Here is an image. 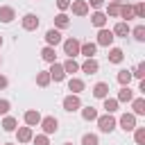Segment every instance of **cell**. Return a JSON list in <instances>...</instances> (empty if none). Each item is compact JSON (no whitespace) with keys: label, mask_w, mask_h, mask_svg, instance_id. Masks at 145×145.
<instances>
[{"label":"cell","mask_w":145,"mask_h":145,"mask_svg":"<svg viewBox=\"0 0 145 145\" xmlns=\"http://www.w3.org/2000/svg\"><path fill=\"white\" fill-rule=\"evenodd\" d=\"M95 120H97V127H100V131H104V134H111V131L116 129V118H113L111 113L97 116Z\"/></svg>","instance_id":"cell-1"},{"label":"cell","mask_w":145,"mask_h":145,"mask_svg":"<svg viewBox=\"0 0 145 145\" xmlns=\"http://www.w3.org/2000/svg\"><path fill=\"white\" fill-rule=\"evenodd\" d=\"M79 45H82V43H79L77 39H72V36H70V39H66V41H63V52H66L70 59H75V57L79 54Z\"/></svg>","instance_id":"cell-2"},{"label":"cell","mask_w":145,"mask_h":145,"mask_svg":"<svg viewBox=\"0 0 145 145\" xmlns=\"http://www.w3.org/2000/svg\"><path fill=\"white\" fill-rule=\"evenodd\" d=\"M63 109H66L68 113H72V111H77V109H82V100H79V95H75V93L66 95V97H63Z\"/></svg>","instance_id":"cell-3"},{"label":"cell","mask_w":145,"mask_h":145,"mask_svg":"<svg viewBox=\"0 0 145 145\" xmlns=\"http://www.w3.org/2000/svg\"><path fill=\"white\" fill-rule=\"evenodd\" d=\"M41 127H43V134H54L57 129H59V120L54 118V116H48V118H41V122H39Z\"/></svg>","instance_id":"cell-4"},{"label":"cell","mask_w":145,"mask_h":145,"mask_svg":"<svg viewBox=\"0 0 145 145\" xmlns=\"http://www.w3.org/2000/svg\"><path fill=\"white\" fill-rule=\"evenodd\" d=\"M39 16L36 14H25L23 16V20H20V25H23V29H27V32H34L36 27H39Z\"/></svg>","instance_id":"cell-5"},{"label":"cell","mask_w":145,"mask_h":145,"mask_svg":"<svg viewBox=\"0 0 145 145\" xmlns=\"http://www.w3.org/2000/svg\"><path fill=\"white\" fill-rule=\"evenodd\" d=\"M113 32L111 29H104V27H100V32H97V45H104V48H109L111 43H113Z\"/></svg>","instance_id":"cell-6"},{"label":"cell","mask_w":145,"mask_h":145,"mask_svg":"<svg viewBox=\"0 0 145 145\" xmlns=\"http://www.w3.org/2000/svg\"><path fill=\"white\" fill-rule=\"evenodd\" d=\"M50 79H54V82H63L66 79V70H63V66L61 63H57V61H52V66H50Z\"/></svg>","instance_id":"cell-7"},{"label":"cell","mask_w":145,"mask_h":145,"mask_svg":"<svg viewBox=\"0 0 145 145\" xmlns=\"http://www.w3.org/2000/svg\"><path fill=\"white\" fill-rule=\"evenodd\" d=\"M120 127L125 131H134L136 129V116L134 113H122L120 116Z\"/></svg>","instance_id":"cell-8"},{"label":"cell","mask_w":145,"mask_h":145,"mask_svg":"<svg viewBox=\"0 0 145 145\" xmlns=\"http://www.w3.org/2000/svg\"><path fill=\"white\" fill-rule=\"evenodd\" d=\"M23 118H25V125H27V127H36V125L41 122V113H39L36 109L25 111V116H23Z\"/></svg>","instance_id":"cell-9"},{"label":"cell","mask_w":145,"mask_h":145,"mask_svg":"<svg viewBox=\"0 0 145 145\" xmlns=\"http://www.w3.org/2000/svg\"><path fill=\"white\" fill-rule=\"evenodd\" d=\"M70 7H72L75 16H86L88 14V2L86 0H75V2H70Z\"/></svg>","instance_id":"cell-10"},{"label":"cell","mask_w":145,"mask_h":145,"mask_svg":"<svg viewBox=\"0 0 145 145\" xmlns=\"http://www.w3.org/2000/svg\"><path fill=\"white\" fill-rule=\"evenodd\" d=\"M45 43L52 45V48H57V45L61 43V32H59V29H48V32H45Z\"/></svg>","instance_id":"cell-11"},{"label":"cell","mask_w":145,"mask_h":145,"mask_svg":"<svg viewBox=\"0 0 145 145\" xmlns=\"http://www.w3.org/2000/svg\"><path fill=\"white\" fill-rule=\"evenodd\" d=\"M32 127H16V138H18V143H29L32 140Z\"/></svg>","instance_id":"cell-12"},{"label":"cell","mask_w":145,"mask_h":145,"mask_svg":"<svg viewBox=\"0 0 145 145\" xmlns=\"http://www.w3.org/2000/svg\"><path fill=\"white\" fill-rule=\"evenodd\" d=\"M16 18V11H14V7H9V5H2L0 7V23H11Z\"/></svg>","instance_id":"cell-13"},{"label":"cell","mask_w":145,"mask_h":145,"mask_svg":"<svg viewBox=\"0 0 145 145\" xmlns=\"http://www.w3.org/2000/svg\"><path fill=\"white\" fill-rule=\"evenodd\" d=\"M97 68H100V63H97L93 57H91V59H86V61L79 66V70H84L86 75H95V72H97Z\"/></svg>","instance_id":"cell-14"},{"label":"cell","mask_w":145,"mask_h":145,"mask_svg":"<svg viewBox=\"0 0 145 145\" xmlns=\"http://www.w3.org/2000/svg\"><path fill=\"white\" fill-rule=\"evenodd\" d=\"M93 95H95L97 100H104V97L109 95V84H106V82H97V84L93 86Z\"/></svg>","instance_id":"cell-15"},{"label":"cell","mask_w":145,"mask_h":145,"mask_svg":"<svg viewBox=\"0 0 145 145\" xmlns=\"http://www.w3.org/2000/svg\"><path fill=\"white\" fill-rule=\"evenodd\" d=\"M95 50H97V43H82L79 45V54H84L86 59H91V57H95Z\"/></svg>","instance_id":"cell-16"},{"label":"cell","mask_w":145,"mask_h":145,"mask_svg":"<svg viewBox=\"0 0 145 145\" xmlns=\"http://www.w3.org/2000/svg\"><path fill=\"white\" fill-rule=\"evenodd\" d=\"M111 32H113V36H127L131 29H129V23H127V20H120V23H118Z\"/></svg>","instance_id":"cell-17"},{"label":"cell","mask_w":145,"mask_h":145,"mask_svg":"<svg viewBox=\"0 0 145 145\" xmlns=\"http://www.w3.org/2000/svg\"><path fill=\"white\" fill-rule=\"evenodd\" d=\"M41 59H43V61H48V63H52V61L57 59V52H54V48H52V45H45V48L41 50Z\"/></svg>","instance_id":"cell-18"},{"label":"cell","mask_w":145,"mask_h":145,"mask_svg":"<svg viewBox=\"0 0 145 145\" xmlns=\"http://www.w3.org/2000/svg\"><path fill=\"white\" fill-rule=\"evenodd\" d=\"M116 100H118V102H131V100H134V91H131L129 86H122Z\"/></svg>","instance_id":"cell-19"},{"label":"cell","mask_w":145,"mask_h":145,"mask_svg":"<svg viewBox=\"0 0 145 145\" xmlns=\"http://www.w3.org/2000/svg\"><path fill=\"white\" fill-rule=\"evenodd\" d=\"M131 109H134V116H145V100L143 97L131 100Z\"/></svg>","instance_id":"cell-20"},{"label":"cell","mask_w":145,"mask_h":145,"mask_svg":"<svg viewBox=\"0 0 145 145\" xmlns=\"http://www.w3.org/2000/svg\"><path fill=\"white\" fill-rule=\"evenodd\" d=\"M91 23H93L97 29H100V27H104V25H106V14H102V11H95V14L91 16Z\"/></svg>","instance_id":"cell-21"},{"label":"cell","mask_w":145,"mask_h":145,"mask_svg":"<svg viewBox=\"0 0 145 145\" xmlns=\"http://www.w3.org/2000/svg\"><path fill=\"white\" fill-rule=\"evenodd\" d=\"M122 59H125V52H122L120 48H111V50H109V61H111V63H120Z\"/></svg>","instance_id":"cell-22"},{"label":"cell","mask_w":145,"mask_h":145,"mask_svg":"<svg viewBox=\"0 0 145 145\" xmlns=\"http://www.w3.org/2000/svg\"><path fill=\"white\" fill-rule=\"evenodd\" d=\"M68 91H72L75 95H77V93H82V91H84V82H82V79H77V77H70V82H68Z\"/></svg>","instance_id":"cell-23"},{"label":"cell","mask_w":145,"mask_h":145,"mask_svg":"<svg viewBox=\"0 0 145 145\" xmlns=\"http://www.w3.org/2000/svg\"><path fill=\"white\" fill-rule=\"evenodd\" d=\"M16 127H18V120H16L14 116H5V120H2V129H5V131H16Z\"/></svg>","instance_id":"cell-24"},{"label":"cell","mask_w":145,"mask_h":145,"mask_svg":"<svg viewBox=\"0 0 145 145\" xmlns=\"http://www.w3.org/2000/svg\"><path fill=\"white\" fill-rule=\"evenodd\" d=\"M118 16L125 18V20H131L134 18V5H120V14Z\"/></svg>","instance_id":"cell-25"},{"label":"cell","mask_w":145,"mask_h":145,"mask_svg":"<svg viewBox=\"0 0 145 145\" xmlns=\"http://www.w3.org/2000/svg\"><path fill=\"white\" fill-rule=\"evenodd\" d=\"M54 25H57L59 29H66V27L70 25V18H68V16L61 11V14H57V16H54Z\"/></svg>","instance_id":"cell-26"},{"label":"cell","mask_w":145,"mask_h":145,"mask_svg":"<svg viewBox=\"0 0 145 145\" xmlns=\"http://www.w3.org/2000/svg\"><path fill=\"white\" fill-rule=\"evenodd\" d=\"M50 82H52V79H50V72H48V70H41V72H36V84H39V86H43V88H45Z\"/></svg>","instance_id":"cell-27"},{"label":"cell","mask_w":145,"mask_h":145,"mask_svg":"<svg viewBox=\"0 0 145 145\" xmlns=\"http://www.w3.org/2000/svg\"><path fill=\"white\" fill-rule=\"evenodd\" d=\"M118 104H120V102H118L116 97H109V95L104 97V109H106V113H113V111H118Z\"/></svg>","instance_id":"cell-28"},{"label":"cell","mask_w":145,"mask_h":145,"mask_svg":"<svg viewBox=\"0 0 145 145\" xmlns=\"http://www.w3.org/2000/svg\"><path fill=\"white\" fill-rule=\"evenodd\" d=\"M120 14V0H111L106 5V16H118Z\"/></svg>","instance_id":"cell-29"},{"label":"cell","mask_w":145,"mask_h":145,"mask_svg":"<svg viewBox=\"0 0 145 145\" xmlns=\"http://www.w3.org/2000/svg\"><path fill=\"white\" fill-rule=\"evenodd\" d=\"M61 66H63V70H66V72H70V75L79 70V63H77L75 59H70V57H68V59H66V63H61Z\"/></svg>","instance_id":"cell-30"},{"label":"cell","mask_w":145,"mask_h":145,"mask_svg":"<svg viewBox=\"0 0 145 145\" xmlns=\"http://www.w3.org/2000/svg\"><path fill=\"white\" fill-rule=\"evenodd\" d=\"M131 79H134V77H131V70H120V72H118V82H120L122 86H129Z\"/></svg>","instance_id":"cell-31"},{"label":"cell","mask_w":145,"mask_h":145,"mask_svg":"<svg viewBox=\"0 0 145 145\" xmlns=\"http://www.w3.org/2000/svg\"><path fill=\"white\" fill-rule=\"evenodd\" d=\"M82 118H84V120H95V118H97V109L84 106V109H82Z\"/></svg>","instance_id":"cell-32"},{"label":"cell","mask_w":145,"mask_h":145,"mask_svg":"<svg viewBox=\"0 0 145 145\" xmlns=\"http://www.w3.org/2000/svg\"><path fill=\"white\" fill-rule=\"evenodd\" d=\"M134 138H136V145H145V127H136Z\"/></svg>","instance_id":"cell-33"},{"label":"cell","mask_w":145,"mask_h":145,"mask_svg":"<svg viewBox=\"0 0 145 145\" xmlns=\"http://www.w3.org/2000/svg\"><path fill=\"white\" fill-rule=\"evenodd\" d=\"M82 145H100V140H97L95 134H84L82 136Z\"/></svg>","instance_id":"cell-34"},{"label":"cell","mask_w":145,"mask_h":145,"mask_svg":"<svg viewBox=\"0 0 145 145\" xmlns=\"http://www.w3.org/2000/svg\"><path fill=\"white\" fill-rule=\"evenodd\" d=\"M134 39L136 41H145V25H136L134 27Z\"/></svg>","instance_id":"cell-35"},{"label":"cell","mask_w":145,"mask_h":145,"mask_svg":"<svg viewBox=\"0 0 145 145\" xmlns=\"http://www.w3.org/2000/svg\"><path fill=\"white\" fill-rule=\"evenodd\" d=\"M131 77H136V79H143V77H145V63H138V66L131 70Z\"/></svg>","instance_id":"cell-36"},{"label":"cell","mask_w":145,"mask_h":145,"mask_svg":"<svg viewBox=\"0 0 145 145\" xmlns=\"http://www.w3.org/2000/svg\"><path fill=\"white\" fill-rule=\"evenodd\" d=\"M32 143H34V145H50V140H48V134H39V136H32Z\"/></svg>","instance_id":"cell-37"},{"label":"cell","mask_w":145,"mask_h":145,"mask_svg":"<svg viewBox=\"0 0 145 145\" xmlns=\"http://www.w3.org/2000/svg\"><path fill=\"white\" fill-rule=\"evenodd\" d=\"M143 16H145V2L134 5V18H143Z\"/></svg>","instance_id":"cell-38"},{"label":"cell","mask_w":145,"mask_h":145,"mask_svg":"<svg viewBox=\"0 0 145 145\" xmlns=\"http://www.w3.org/2000/svg\"><path fill=\"white\" fill-rule=\"evenodd\" d=\"M9 109H11L9 100H0V116H7V113H9Z\"/></svg>","instance_id":"cell-39"},{"label":"cell","mask_w":145,"mask_h":145,"mask_svg":"<svg viewBox=\"0 0 145 145\" xmlns=\"http://www.w3.org/2000/svg\"><path fill=\"white\" fill-rule=\"evenodd\" d=\"M57 7H59L61 11H66V9L70 7V0H57Z\"/></svg>","instance_id":"cell-40"},{"label":"cell","mask_w":145,"mask_h":145,"mask_svg":"<svg viewBox=\"0 0 145 145\" xmlns=\"http://www.w3.org/2000/svg\"><path fill=\"white\" fill-rule=\"evenodd\" d=\"M86 2H91V7H95V9H100L104 5V0H86Z\"/></svg>","instance_id":"cell-41"},{"label":"cell","mask_w":145,"mask_h":145,"mask_svg":"<svg viewBox=\"0 0 145 145\" xmlns=\"http://www.w3.org/2000/svg\"><path fill=\"white\" fill-rule=\"evenodd\" d=\"M7 84H9V82H7V77H5V75H0V88H7Z\"/></svg>","instance_id":"cell-42"},{"label":"cell","mask_w":145,"mask_h":145,"mask_svg":"<svg viewBox=\"0 0 145 145\" xmlns=\"http://www.w3.org/2000/svg\"><path fill=\"white\" fill-rule=\"evenodd\" d=\"M0 45H2V36H0Z\"/></svg>","instance_id":"cell-43"},{"label":"cell","mask_w":145,"mask_h":145,"mask_svg":"<svg viewBox=\"0 0 145 145\" xmlns=\"http://www.w3.org/2000/svg\"><path fill=\"white\" fill-rule=\"evenodd\" d=\"M5 145H14V143H5Z\"/></svg>","instance_id":"cell-44"},{"label":"cell","mask_w":145,"mask_h":145,"mask_svg":"<svg viewBox=\"0 0 145 145\" xmlns=\"http://www.w3.org/2000/svg\"><path fill=\"white\" fill-rule=\"evenodd\" d=\"M66 145H72V143H66Z\"/></svg>","instance_id":"cell-45"},{"label":"cell","mask_w":145,"mask_h":145,"mask_svg":"<svg viewBox=\"0 0 145 145\" xmlns=\"http://www.w3.org/2000/svg\"><path fill=\"white\" fill-rule=\"evenodd\" d=\"M0 63H2V59H0Z\"/></svg>","instance_id":"cell-46"}]
</instances>
